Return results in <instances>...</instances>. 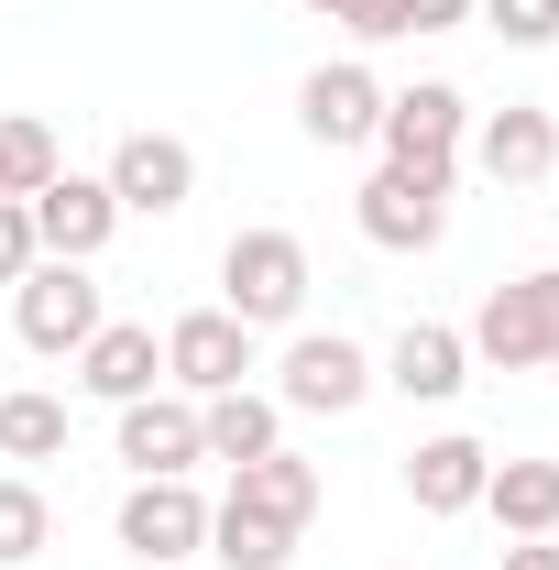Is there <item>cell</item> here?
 <instances>
[{"label":"cell","instance_id":"cell-1","mask_svg":"<svg viewBox=\"0 0 559 570\" xmlns=\"http://www.w3.org/2000/svg\"><path fill=\"white\" fill-rule=\"evenodd\" d=\"M307 242L296 230H231L219 242V307L242 318V330H296L307 318Z\"/></svg>","mask_w":559,"mask_h":570},{"label":"cell","instance_id":"cell-2","mask_svg":"<svg viewBox=\"0 0 559 570\" xmlns=\"http://www.w3.org/2000/svg\"><path fill=\"white\" fill-rule=\"evenodd\" d=\"M450 187H461V165H373L351 219H362L373 253H439L450 242Z\"/></svg>","mask_w":559,"mask_h":570},{"label":"cell","instance_id":"cell-3","mask_svg":"<svg viewBox=\"0 0 559 570\" xmlns=\"http://www.w3.org/2000/svg\"><path fill=\"white\" fill-rule=\"evenodd\" d=\"M472 362L483 373H549V341H559V275H504L483 285V307H472Z\"/></svg>","mask_w":559,"mask_h":570},{"label":"cell","instance_id":"cell-4","mask_svg":"<svg viewBox=\"0 0 559 570\" xmlns=\"http://www.w3.org/2000/svg\"><path fill=\"white\" fill-rule=\"evenodd\" d=\"M99 318H110V296H99L88 264H56V253H45L33 275L11 285V330H22V352H45V362H77Z\"/></svg>","mask_w":559,"mask_h":570},{"label":"cell","instance_id":"cell-5","mask_svg":"<svg viewBox=\"0 0 559 570\" xmlns=\"http://www.w3.org/2000/svg\"><path fill=\"white\" fill-rule=\"evenodd\" d=\"M373 384H384V373H373V352H362L351 330H296L285 362H275V406L285 417H351Z\"/></svg>","mask_w":559,"mask_h":570},{"label":"cell","instance_id":"cell-6","mask_svg":"<svg viewBox=\"0 0 559 570\" xmlns=\"http://www.w3.org/2000/svg\"><path fill=\"white\" fill-rule=\"evenodd\" d=\"M110 538H121V560H143V570L209 560V494H198V472H187V483H133L121 515H110Z\"/></svg>","mask_w":559,"mask_h":570},{"label":"cell","instance_id":"cell-7","mask_svg":"<svg viewBox=\"0 0 559 570\" xmlns=\"http://www.w3.org/2000/svg\"><path fill=\"white\" fill-rule=\"evenodd\" d=\"M253 362H264V330H242L231 307H187L165 330V384L176 395H231V384H253Z\"/></svg>","mask_w":559,"mask_h":570},{"label":"cell","instance_id":"cell-8","mask_svg":"<svg viewBox=\"0 0 559 570\" xmlns=\"http://www.w3.org/2000/svg\"><path fill=\"white\" fill-rule=\"evenodd\" d=\"M384 165H461L472 142V99L450 77H418V88H384Z\"/></svg>","mask_w":559,"mask_h":570},{"label":"cell","instance_id":"cell-9","mask_svg":"<svg viewBox=\"0 0 559 570\" xmlns=\"http://www.w3.org/2000/svg\"><path fill=\"white\" fill-rule=\"evenodd\" d=\"M296 132L330 142V154H351V142L384 132V77L362 67V56H330V67L296 77Z\"/></svg>","mask_w":559,"mask_h":570},{"label":"cell","instance_id":"cell-10","mask_svg":"<svg viewBox=\"0 0 559 570\" xmlns=\"http://www.w3.org/2000/svg\"><path fill=\"white\" fill-rule=\"evenodd\" d=\"M121 461H133V483H187L198 461H209V439H198V395H176V384H154L121 406Z\"/></svg>","mask_w":559,"mask_h":570},{"label":"cell","instance_id":"cell-11","mask_svg":"<svg viewBox=\"0 0 559 570\" xmlns=\"http://www.w3.org/2000/svg\"><path fill=\"white\" fill-rule=\"evenodd\" d=\"M99 176H110V198H121V219H176L187 198H198V154H187L176 132H121Z\"/></svg>","mask_w":559,"mask_h":570},{"label":"cell","instance_id":"cell-12","mask_svg":"<svg viewBox=\"0 0 559 570\" xmlns=\"http://www.w3.org/2000/svg\"><path fill=\"white\" fill-rule=\"evenodd\" d=\"M22 209H33V242H45L56 264H99V253H110V230H121V198H110V176H77V165L56 176V187H33Z\"/></svg>","mask_w":559,"mask_h":570},{"label":"cell","instance_id":"cell-13","mask_svg":"<svg viewBox=\"0 0 559 570\" xmlns=\"http://www.w3.org/2000/svg\"><path fill=\"white\" fill-rule=\"evenodd\" d=\"M373 373H384L406 406H450V395L472 384V341H461L450 318H406V330L384 341V362H373Z\"/></svg>","mask_w":559,"mask_h":570},{"label":"cell","instance_id":"cell-14","mask_svg":"<svg viewBox=\"0 0 559 570\" xmlns=\"http://www.w3.org/2000/svg\"><path fill=\"white\" fill-rule=\"evenodd\" d=\"M472 165H483L493 187H538L559 165V121L538 99H504V110H472Z\"/></svg>","mask_w":559,"mask_h":570},{"label":"cell","instance_id":"cell-15","mask_svg":"<svg viewBox=\"0 0 559 570\" xmlns=\"http://www.w3.org/2000/svg\"><path fill=\"white\" fill-rule=\"evenodd\" d=\"M165 384V341L143 330V318H99L88 330V352H77V395H99V406H133Z\"/></svg>","mask_w":559,"mask_h":570},{"label":"cell","instance_id":"cell-16","mask_svg":"<svg viewBox=\"0 0 559 570\" xmlns=\"http://www.w3.org/2000/svg\"><path fill=\"white\" fill-rule=\"evenodd\" d=\"M483 472H493L483 439H472V428H439V439L406 450V504H418V515H472V504H483Z\"/></svg>","mask_w":559,"mask_h":570},{"label":"cell","instance_id":"cell-17","mask_svg":"<svg viewBox=\"0 0 559 570\" xmlns=\"http://www.w3.org/2000/svg\"><path fill=\"white\" fill-rule=\"evenodd\" d=\"M318 494H330V483H318V461L264 450V461H242V472H231V494H219V504H242V515H275V527H296V538H307Z\"/></svg>","mask_w":559,"mask_h":570},{"label":"cell","instance_id":"cell-18","mask_svg":"<svg viewBox=\"0 0 559 570\" xmlns=\"http://www.w3.org/2000/svg\"><path fill=\"white\" fill-rule=\"evenodd\" d=\"M198 439H209L219 472H242V461L285 450V406H275V395H253V384H231V395H198Z\"/></svg>","mask_w":559,"mask_h":570},{"label":"cell","instance_id":"cell-19","mask_svg":"<svg viewBox=\"0 0 559 570\" xmlns=\"http://www.w3.org/2000/svg\"><path fill=\"white\" fill-rule=\"evenodd\" d=\"M483 515L504 538H559V461L527 450V461H493L483 472Z\"/></svg>","mask_w":559,"mask_h":570},{"label":"cell","instance_id":"cell-20","mask_svg":"<svg viewBox=\"0 0 559 570\" xmlns=\"http://www.w3.org/2000/svg\"><path fill=\"white\" fill-rule=\"evenodd\" d=\"M0 461H67V395L11 384L0 395Z\"/></svg>","mask_w":559,"mask_h":570},{"label":"cell","instance_id":"cell-21","mask_svg":"<svg viewBox=\"0 0 559 570\" xmlns=\"http://www.w3.org/2000/svg\"><path fill=\"white\" fill-rule=\"evenodd\" d=\"M209 560L219 570H285V560H296V527L242 515V504H209Z\"/></svg>","mask_w":559,"mask_h":570},{"label":"cell","instance_id":"cell-22","mask_svg":"<svg viewBox=\"0 0 559 570\" xmlns=\"http://www.w3.org/2000/svg\"><path fill=\"white\" fill-rule=\"evenodd\" d=\"M56 549V504H45V483L33 472H0V570L45 560Z\"/></svg>","mask_w":559,"mask_h":570},{"label":"cell","instance_id":"cell-23","mask_svg":"<svg viewBox=\"0 0 559 570\" xmlns=\"http://www.w3.org/2000/svg\"><path fill=\"white\" fill-rule=\"evenodd\" d=\"M56 176H67L56 132H45L33 110H11V121H0V198H33V187H56Z\"/></svg>","mask_w":559,"mask_h":570},{"label":"cell","instance_id":"cell-24","mask_svg":"<svg viewBox=\"0 0 559 570\" xmlns=\"http://www.w3.org/2000/svg\"><path fill=\"white\" fill-rule=\"evenodd\" d=\"M483 22L516 45V56H538V45H559V0H483Z\"/></svg>","mask_w":559,"mask_h":570},{"label":"cell","instance_id":"cell-25","mask_svg":"<svg viewBox=\"0 0 559 570\" xmlns=\"http://www.w3.org/2000/svg\"><path fill=\"white\" fill-rule=\"evenodd\" d=\"M33 264H45V242H33V209H22V198H0V285H22Z\"/></svg>","mask_w":559,"mask_h":570},{"label":"cell","instance_id":"cell-26","mask_svg":"<svg viewBox=\"0 0 559 570\" xmlns=\"http://www.w3.org/2000/svg\"><path fill=\"white\" fill-rule=\"evenodd\" d=\"M341 33H351V45H406L418 22H406V0H351V11H341Z\"/></svg>","mask_w":559,"mask_h":570},{"label":"cell","instance_id":"cell-27","mask_svg":"<svg viewBox=\"0 0 559 570\" xmlns=\"http://www.w3.org/2000/svg\"><path fill=\"white\" fill-rule=\"evenodd\" d=\"M472 11H483V0H406V22H418V33H450V22H472Z\"/></svg>","mask_w":559,"mask_h":570},{"label":"cell","instance_id":"cell-28","mask_svg":"<svg viewBox=\"0 0 559 570\" xmlns=\"http://www.w3.org/2000/svg\"><path fill=\"white\" fill-rule=\"evenodd\" d=\"M504 570H559V538H504Z\"/></svg>","mask_w":559,"mask_h":570},{"label":"cell","instance_id":"cell-29","mask_svg":"<svg viewBox=\"0 0 559 570\" xmlns=\"http://www.w3.org/2000/svg\"><path fill=\"white\" fill-rule=\"evenodd\" d=\"M307 11H330V22H341V11H351V0H307Z\"/></svg>","mask_w":559,"mask_h":570},{"label":"cell","instance_id":"cell-30","mask_svg":"<svg viewBox=\"0 0 559 570\" xmlns=\"http://www.w3.org/2000/svg\"><path fill=\"white\" fill-rule=\"evenodd\" d=\"M549 373H559V341H549Z\"/></svg>","mask_w":559,"mask_h":570}]
</instances>
